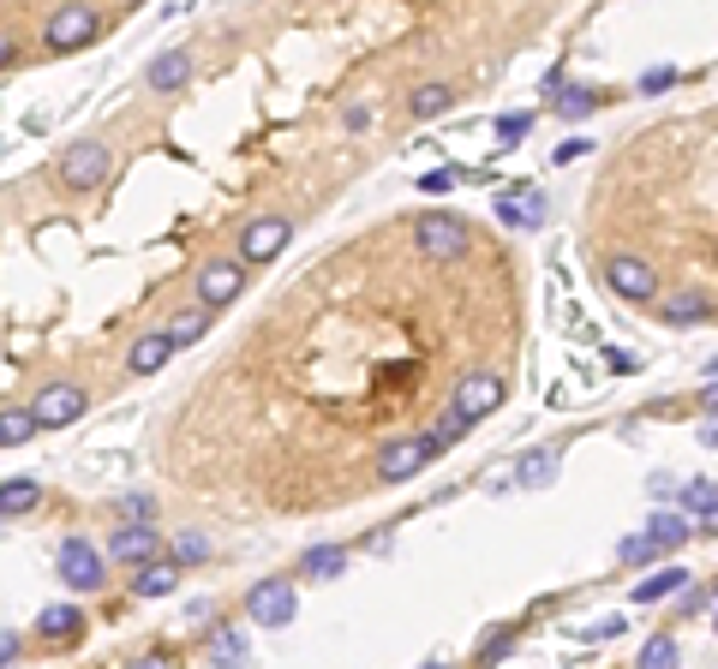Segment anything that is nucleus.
I'll return each instance as SVG.
<instances>
[{
    "mask_svg": "<svg viewBox=\"0 0 718 669\" xmlns=\"http://www.w3.org/2000/svg\"><path fill=\"white\" fill-rule=\"evenodd\" d=\"M414 245H419V258H431V263H456L467 251V221L461 216H419Z\"/></svg>",
    "mask_w": 718,
    "mask_h": 669,
    "instance_id": "1",
    "label": "nucleus"
},
{
    "mask_svg": "<svg viewBox=\"0 0 718 669\" xmlns=\"http://www.w3.org/2000/svg\"><path fill=\"white\" fill-rule=\"evenodd\" d=\"M96 31H102V19H96L91 0H66V7L49 12L42 42H49V49H84V42H96Z\"/></svg>",
    "mask_w": 718,
    "mask_h": 669,
    "instance_id": "2",
    "label": "nucleus"
},
{
    "mask_svg": "<svg viewBox=\"0 0 718 669\" xmlns=\"http://www.w3.org/2000/svg\"><path fill=\"white\" fill-rule=\"evenodd\" d=\"M437 454H444V449H437L431 430H425V437H402V442H389V449L377 454V479H384V484H407L425 460H437Z\"/></svg>",
    "mask_w": 718,
    "mask_h": 669,
    "instance_id": "3",
    "label": "nucleus"
},
{
    "mask_svg": "<svg viewBox=\"0 0 718 669\" xmlns=\"http://www.w3.org/2000/svg\"><path fill=\"white\" fill-rule=\"evenodd\" d=\"M294 609H300V598H294V586H288V579H258V586L246 592V616H252L258 628H288V621H294Z\"/></svg>",
    "mask_w": 718,
    "mask_h": 669,
    "instance_id": "4",
    "label": "nucleus"
},
{
    "mask_svg": "<svg viewBox=\"0 0 718 669\" xmlns=\"http://www.w3.org/2000/svg\"><path fill=\"white\" fill-rule=\"evenodd\" d=\"M503 407V377H497V370H474V377H461L456 383V400H449V412H456V419H486V412H497Z\"/></svg>",
    "mask_w": 718,
    "mask_h": 669,
    "instance_id": "5",
    "label": "nucleus"
},
{
    "mask_svg": "<svg viewBox=\"0 0 718 669\" xmlns=\"http://www.w3.org/2000/svg\"><path fill=\"white\" fill-rule=\"evenodd\" d=\"M288 240H294V228H288L282 216H258L240 228V258L246 263H275L288 251Z\"/></svg>",
    "mask_w": 718,
    "mask_h": 669,
    "instance_id": "6",
    "label": "nucleus"
},
{
    "mask_svg": "<svg viewBox=\"0 0 718 669\" xmlns=\"http://www.w3.org/2000/svg\"><path fill=\"white\" fill-rule=\"evenodd\" d=\"M246 293V270L240 263H204L198 270V305L204 311H222Z\"/></svg>",
    "mask_w": 718,
    "mask_h": 669,
    "instance_id": "7",
    "label": "nucleus"
},
{
    "mask_svg": "<svg viewBox=\"0 0 718 669\" xmlns=\"http://www.w3.org/2000/svg\"><path fill=\"white\" fill-rule=\"evenodd\" d=\"M605 281H611V293H623V300H635V305L658 300V275H653V263H641V258H611Z\"/></svg>",
    "mask_w": 718,
    "mask_h": 669,
    "instance_id": "8",
    "label": "nucleus"
},
{
    "mask_svg": "<svg viewBox=\"0 0 718 669\" xmlns=\"http://www.w3.org/2000/svg\"><path fill=\"white\" fill-rule=\"evenodd\" d=\"M61 579L72 592H96L102 586V556L84 539H66L61 544Z\"/></svg>",
    "mask_w": 718,
    "mask_h": 669,
    "instance_id": "9",
    "label": "nucleus"
},
{
    "mask_svg": "<svg viewBox=\"0 0 718 669\" xmlns=\"http://www.w3.org/2000/svg\"><path fill=\"white\" fill-rule=\"evenodd\" d=\"M84 412V389L79 383H49V389L37 395V425L54 430V425H72Z\"/></svg>",
    "mask_w": 718,
    "mask_h": 669,
    "instance_id": "10",
    "label": "nucleus"
},
{
    "mask_svg": "<svg viewBox=\"0 0 718 669\" xmlns=\"http://www.w3.org/2000/svg\"><path fill=\"white\" fill-rule=\"evenodd\" d=\"M156 550H163V532H156L150 520H132V526H121L108 539V556L114 562H150Z\"/></svg>",
    "mask_w": 718,
    "mask_h": 669,
    "instance_id": "11",
    "label": "nucleus"
},
{
    "mask_svg": "<svg viewBox=\"0 0 718 669\" xmlns=\"http://www.w3.org/2000/svg\"><path fill=\"white\" fill-rule=\"evenodd\" d=\"M168 359H174V335H168V330H150V335L132 341L126 370H132V377H156V370H163Z\"/></svg>",
    "mask_w": 718,
    "mask_h": 669,
    "instance_id": "12",
    "label": "nucleus"
},
{
    "mask_svg": "<svg viewBox=\"0 0 718 669\" xmlns=\"http://www.w3.org/2000/svg\"><path fill=\"white\" fill-rule=\"evenodd\" d=\"M61 174H66V186H96L102 174H108V150H102V144H72Z\"/></svg>",
    "mask_w": 718,
    "mask_h": 669,
    "instance_id": "13",
    "label": "nucleus"
},
{
    "mask_svg": "<svg viewBox=\"0 0 718 669\" xmlns=\"http://www.w3.org/2000/svg\"><path fill=\"white\" fill-rule=\"evenodd\" d=\"M545 91H551V114H556V121H587V114L599 108V96L587 91V84H563V79H556V84H545Z\"/></svg>",
    "mask_w": 718,
    "mask_h": 669,
    "instance_id": "14",
    "label": "nucleus"
},
{
    "mask_svg": "<svg viewBox=\"0 0 718 669\" xmlns=\"http://www.w3.org/2000/svg\"><path fill=\"white\" fill-rule=\"evenodd\" d=\"M497 221H503V228H539V221H545V198H539V186H527L521 198H497Z\"/></svg>",
    "mask_w": 718,
    "mask_h": 669,
    "instance_id": "15",
    "label": "nucleus"
},
{
    "mask_svg": "<svg viewBox=\"0 0 718 669\" xmlns=\"http://www.w3.org/2000/svg\"><path fill=\"white\" fill-rule=\"evenodd\" d=\"M37 634L54 639V646H61V639H79V634H84V609H79V604H49V609L37 616Z\"/></svg>",
    "mask_w": 718,
    "mask_h": 669,
    "instance_id": "16",
    "label": "nucleus"
},
{
    "mask_svg": "<svg viewBox=\"0 0 718 669\" xmlns=\"http://www.w3.org/2000/svg\"><path fill=\"white\" fill-rule=\"evenodd\" d=\"M186 79H192V54L186 49H168L150 61V91H180Z\"/></svg>",
    "mask_w": 718,
    "mask_h": 669,
    "instance_id": "17",
    "label": "nucleus"
},
{
    "mask_svg": "<svg viewBox=\"0 0 718 669\" xmlns=\"http://www.w3.org/2000/svg\"><path fill=\"white\" fill-rule=\"evenodd\" d=\"M180 586V568H174V562H144V574L132 579V592H138V598H168V592Z\"/></svg>",
    "mask_w": 718,
    "mask_h": 669,
    "instance_id": "18",
    "label": "nucleus"
},
{
    "mask_svg": "<svg viewBox=\"0 0 718 669\" xmlns=\"http://www.w3.org/2000/svg\"><path fill=\"white\" fill-rule=\"evenodd\" d=\"M342 562H347L342 544H318V550H305L300 574H305V579H335V574H342Z\"/></svg>",
    "mask_w": 718,
    "mask_h": 669,
    "instance_id": "19",
    "label": "nucleus"
},
{
    "mask_svg": "<svg viewBox=\"0 0 718 669\" xmlns=\"http://www.w3.org/2000/svg\"><path fill=\"white\" fill-rule=\"evenodd\" d=\"M551 479H556V449H533V454H521V467H516V484L539 490V484H551Z\"/></svg>",
    "mask_w": 718,
    "mask_h": 669,
    "instance_id": "20",
    "label": "nucleus"
},
{
    "mask_svg": "<svg viewBox=\"0 0 718 669\" xmlns=\"http://www.w3.org/2000/svg\"><path fill=\"white\" fill-rule=\"evenodd\" d=\"M37 407H12V412H0V449H19L24 437H37Z\"/></svg>",
    "mask_w": 718,
    "mask_h": 669,
    "instance_id": "21",
    "label": "nucleus"
},
{
    "mask_svg": "<svg viewBox=\"0 0 718 669\" xmlns=\"http://www.w3.org/2000/svg\"><path fill=\"white\" fill-rule=\"evenodd\" d=\"M683 586H688V568H658L653 579L635 586V604H658V598H670V592H683Z\"/></svg>",
    "mask_w": 718,
    "mask_h": 669,
    "instance_id": "22",
    "label": "nucleus"
},
{
    "mask_svg": "<svg viewBox=\"0 0 718 669\" xmlns=\"http://www.w3.org/2000/svg\"><path fill=\"white\" fill-rule=\"evenodd\" d=\"M37 502H42V490L31 479H7V484H0V520H7V514H31Z\"/></svg>",
    "mask_w": 718,
    "mask_h": 669,
    "instance_id": "23",
    "label": "nucleus"
},
{
    "mask_svg": "<svg viewBox=\"0 0 718 669\" xmlns=\"http://www.w3.org/2000/svg\"><path fill=\"white\" fill-rule=\"evenodd\" d=\"M712 317V305L700 300V293H677V300L665 305V323L670 330H688V323H707Z\"/></svg>",
    "mask_w": 718,
    "mask_h": 669,
    "instance_id": "24",
    "label": "nucleus"
},
{
    "mask_svg": "<svg viewBox=\"0 0 718 669\" xmlns=\"http://www.w3.org/2000/svg\"><path fill=\"white\" fill-rule=\"evenodd\" d=\"M688 532H695V526H688L683 514H653V520H647V539H653L658 550H677V544H688Z\"/></svg>",
    "mask_w": 718,
    "mask_h": 669,
    "instance_id": "25",
    "label": "nucleus"
},
{
    "mask_svg": "<svg viewBox=\"0 0 718 669\" xmlns=\"http://www.w3.org/2000/svg\"><path fill=\"white\" fill-rule=\"evenodd\" d=\"M449 102H456V91H449V84H425V91L407 102V108H414V121H437V114L449 108Z\"/></svg>",
    "mask_w": 718,
    "mask_h": 669,
    "instance_id": "26",
    "label": "nucleus"
},
{
    "mask_svg": "<svg viewBox=\"0 0 718 669\" xmlns=\"http://www.w3.org/2000/svg\"><path fill=\"white\" fill-rule=\"evenodd\" d=\"M641 663H647V669H670V663H677V639H670V634H653L647 646H641Z\"/></svg>",
    "mask_w": 718,
    "mask_h": 669,
    "instance_id": "27",
    "label": "nucleus"
},
{
    "mask_svg": "<svg viewBox=\"0 0 718 669\" xmlns=\"http://www.w3.org/2000/svg\"><path fill=\"white\" fill-rule=\"evenodd\" d=\"M677 502H683V509H688V514H707V509H712V502H718V490H712L707 479H688V484L677 490Z\"/></svg>",
    "mask_w": 718,
    "mask_h": 669,
    "instance_id": "28",
    "label": "nucleus"
},
{
    "mask_svg": "<svg viewBox=\"0 0 718 669\" xmlns=\"http://www.w3.org/2000/svg\"><path fill=\"white\" fill-rule=\"evenodd\" d=\"M210 330V323H204V311H180V317L168 323V335H174V347H192V341Z\"/></svg>",
    "mask_w": 718,
    "mask_h": 669,
    "instance_id": "29",
    "label": "nucleus"
},
{
    "mask_svg": "<svg viewBox=\"0 0 718 669\" xmlns=\"http://www.w3.org/2000/svg\"><path fill=\"white\" fill-rule=\"evenodd\" d=\"M658 556V544L647 539V532H635V539H623V562L628 568H641V562H653Z\"/></svg>",
    "mask_w": 718,
    "mask_h": 669,
    "instance_id": "30",
    "label": "nucleus"
},
{
    "mask_svg": "<svg viewBox=\"0 0 718 669\" xmlns=\"http://www.w3.org/2000/svg\"><path fill=\"white\" fill-rule=\"evenodd\" d=\"M509 651H516V634L503 628V634H491L486 646H479V663H497V658H509Z\"/></svg>",
    "mask_w": 718,
    "mask_h": 669,
    "instance_id": "31",
    "label": "nucleus"
},
{
    "mask_svg": "<svg viewBox=\"0 0 718 669\" xmlns=\"http://www.w3.org/2000/svg\"><path fill=\"white\" fill-rule=\"evenodd\" d=\"M174 556H180V562H204V556H210V539H198V532H186V539L174 544Z\"/></svg>",
    "mask_w": 718,
    "mask_h": 669,
    "instance_id": "32",
    "label": "nucleus"
},
{
    "mask_svg": "<svg viewBox=\"0 0 718 669\" xmlns=\"http://www.w3.org/2000/svg\"><path fill=\"white\" fill-rule=\"evenodd\" d=\"M527 126H533V114H503V121H497V138H503V144H516Z\"/></svg>",
    "mask_w": 718,
    "mask_h": 669,
    "instance_id": "33",
    "label": "nucleus"
},
{
    "mask_svg": "<svg viewBox=\"0 0 718 669\" xmlns=\"http://www.w3.org/2000/svg\"><path fill=\"white\" fill-rule=\"evenodd\" d=\"M216 658L240 663V658H246V639H240V634H216Z\"/></svg>",
    "mask_w": 718,
    "mask_h": 669,
    "instance_id": "34",
    "label": "nucleus"
},
{
    "mask_svg": "<svg viewBox=\"0 0 718 669\" xmlns=\"http://www.w3.org/2000/svg\"><path fill=\"white\" fill-rule=\"evenodd\" d=\"M456 180H461L456 168H431V174H425V180H419V191H449Z\"/></svg>",
    "mask_w": 718,
    "mask_h": 669,
    "instance_id": "35",
    "label": "nucleus"
},
{
    "mask_svg": "<svg viewBox=\"0 0 718 669\" xmlns=\"http://www.w3.org/2000/svg\"><path fill=\"white\" fill-rule=\"evenodd\" d=\"M670 79H677V72H670V66H653V72H647V79H641V91H647V96H653V91H665V84H670Z\"/></svg>",
    "mask_w": 718,
    "mask_h": 669,
    "instance_id": "36",
    "label": "nucleus"
},
{
    "mask_svg": "<svg viewBox=\"0 0 718 669\" xmlns=\"http://www.w3.org/2000/svg\"><path fill=\"white\" fill-rule=\"evenodd\" d=\"M121 509H126L132 520H150V496H126V502H121Z\"/></svg>",
    "mask_w": 718,
    "mask_h": 669,
    "instance_id": "37",
    "label": "nucleus"
},
{
    "mask_svg": "<svg viewBox=\"0 0 718 669\" xmlns=\"http://www.w3.org/2000/svg\"><path fill=\"white\" fill-rule=\"evenodd\" d=\"M12 658H19V634L0 628V663H12Z\"/></svg>",
    "mask_w": 718,
    "mask_h": 669,
    "instance_id": "38",
    "label": "nucleus"
},
{
    "mask_svg": "<svg viewBox=\"0 0 718 669\" xmlns=\"http://www.w3.org/2000/svg\"><path fill=\"white\" fill-rule=\"evenodd\" d=\"M700 407H707V412H718V383H707V389H700Z\"/></svg>",
    "mask_w": 718,
    "mask_h": 669,
    "instance_id": "39",
    "label": "nucleus"
},
{
    "mask_svg": "<svg viewBox=\"0 0 718 669\" xmlns=\"http://www.w3.org/2000/svg\"><path fill=\"white\" fill-rule=\"evenodd\" d=\"M700 520H707V532H712V539H718V502H712V509L700 514Z\"/></svg>",
    "mask_w": 718,
    "mask_h": 669,
    "instance_id": "40",
    "label": "nucleus"
},
{
    "mask_svg": "<svg viewBox=\"0 0 718 669\" xmlns=\"http://www.w3.org/2000/svg\"><path fill=\"white\" fill-rule=\"evenodd\" d=\"M12 61V36H0V66H7Z\"/></svg>",
    "mask_w": 718,
    "mask_h": 669,
    "instance_id": "41",
    "label": "nucleus"
}]
</instances>
